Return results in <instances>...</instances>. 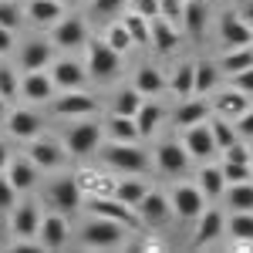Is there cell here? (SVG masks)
Masks as SVG:
<instances>
[{"mask_svg": "<svg viewBox=\"0 0 253 253\" xmlns=\"http://www.w3.org/2000/svg\"><path fill=\"white\" fill-rule=\"evenodd\" d=\"M61 0H31L27 3V14H31V20L34 24H58V17H61Z\"/></svg>", "mask_w": 253, "mask_h": 253, "instance_id": "obj_26", "label": "cell"}, {"mask_svg": "<svg viewBox=\"0 0 253 253\" xmlns=\"http://www.w3.org/2000/svg\"><path fill=\"white\" fill-rule=\"evenodd\" d=\"M108 135L115 142H135L138 128H135V118L132 115H112L108 118Z\"/></svg>", "mask_w": 253, "mask_h": 253, "instance_id": "obj_30", "label": "cell"}, {"mask_svg": "<svg viewBox=\"0 0 253 253\" xmlns=\"http://www.w3.org/2000/svg\"><path fill=\"white\" fill-rule=\"evenodd\" d=\"M88 71L95 78H112L118 71V51L108 47V41H91L88 44Z\"/></svg>", "mask_w": 253, "mask_h": 253, "instance_id": "obj_6", "label": "cell"}, {"mask_svg": "<svg viewBox=\"0 0 253 253\" xmlns=\"http://www.w3.org/2000/svg\"><path fill=\"white\" fill-rule=\"evenodd\" d=\"M51 81H54L58 88H68V91H71V88H81V84H84V68H81L78 61H58Z\"/></svg>", "mask_w": 253, "mask_h": 253, "instance_id": "obj_23", "label": "cell"}, {"mask_svg": "<svg viewBox=\"0 0 253 253\" xmlns=\"http://www.w3.org/2000/svg\"><path fill=\"white\" fill-rule=\"evenodd\" d=\"M230 206H233V213L236 210H253V182L250 179H243V182H233V189H230Z\"/></svg>", "mask_w": 253, "mask_h": 253, "instance_id": "obj_37", "label": "cell"}, {"mask_svg": "<svg viewBox=\"0 0 253 253\" xmlns=\"http://www.w3.org/2000/svg\"><path fill=\"white\" fill-rule=\"evenodd\" d=\"M182 3H186V0H182Z\"/></svg>", "mask_w": 253, "mask_h": 253, "instance_id": "obj_59", "label": "cell"}, {"mask_svg": "<svg viewBox=\"0 0 253 253\" xmlns=\"http://www.w3.org/2000/svg\"><path fill=\"white\" fill-rule=\"evenodd\" d=\"M247 108H250V101H247V91H240V88H226L216 95V112L223 118H240Z\"/></svg>", "mask_w": 253, "mask_h": 253, "instance_id": "obj_18", "label": "cell"}, {"mask_svg": "<svg viewBox=\"0 0 253 253\" xmlns=\"http://www.w3.org/2000/svg\"><path fill=\"white\" fill-rule=\"evenodd\" d=\"M253 64V47L247 44V47H230L226 54H223V61H219V68L226 71V75H236V71H243V68H250Z\"/></svg>", "mask_w": 253, "mask_h": 253, "instance_id": "obj_29", "label": "cell"}, {"mask_svg": "<svg viewBox=\"0 0 253 253\" xmlns=\"http://www.w3.org/2000/svg\"><path fill=\"white\" fill-rule=\"evenodd\" d=\"M236 132H240V135H250V138H253V108H247V112L240 115V122H236Z\"/></svg>", "mask_w": 253, "mask_h": 253, "instance_id": "obj_51", "label": "cell"}, {"mask_svg": "<svg viewBox=\"0 0 253 253\" xmlns=\"http://www.w3.org/2000/svg\"><path fill=\"white\" fill-rule=\"evenodd\" d=\"M223 152H226V162H247V166H250V152H247V145H243V142L226 145Z\"/></svg>", "mask_w": 253, "mask_h": 253, "instance_id": "obj_49", "label": "cell"}, {"mask_svg": "<svg viewBox=\"0 0 253 253\" xmlns=\"http://www.w3.org/2000/svg\"><path fill=\"white\" fill-rule=\"evenodd\" d=\"M122 24H125V31H128L132 44H149V17H142L138 10H132Z\"/></svg>", "mask_w": 253, "mask_h": 253, "instance_id": "obj_35", "label": "cell"}, {"mask_svg": "<svg viewBox=\"0 0 253 253\" xmlns=\"http://www.w3.org/2000/svg\"><path fill=\"white\" fill-rule=\"evenodd\" d=\"M219 38H223L226 51H230V47H247V44H253V31L243 17L226 14V17L219 20Z\"/></svg>", "mask_w": 253, "mask_h": 253, "instance_id": "obj_8", "label": "cell"}, {"mask_svg": "<svg viewBox=\"0 0 253 253\" xmlns=\"http://www.w3.org/2000/svg\"><path fill=\"white\" fill-rule=\"evenodd\" d=\"M240 17H243V20L253 27V0H247V3H243V14H240Z\"/></svg>", "mask_w": 253, "mask_h": 253, "instance_id": "obj_54", "label": "cell"}, {"mask_svg": "<svg viewBox=\"0 0 253 253\" xmlns=\"http://www.w3.org/2000/svg\"><path fill=\"white\" fill-rule=\"evenodd\" d=\"M7 115V98H0V118Z\"/></svg>", "mask_w": 253, "mask_h": 253, "instance_id": "obj_57", "label": "cell"}, {"mask_svg": "<svg viewBox=\"0 0 253 253\" xmlns=\"http://www.w3.org/2000/svg\"><path fill=\"white\" fill-rule=\"evenodd\" d=\"M122 3H125V0H95V10L98 14H115Z\"/></svg>", "mask_w": 253, "mask_h": 253, "instance_id": "obj_52", "label": "cell"}, {"mask_svg": "<svg viewBox=\"0 0 253 253\" xmlns=\"http://www.w3.org/2000/svg\"><path fill=\"white\" fill-rule=\"evenodd\" d=\"M38 236H41V247H47V250L64 247V240H68V223H64V216H47V219H41Z\"/></svg>", "mask_w": 253, "mask_h": 253, "instance_id": "obj_17", "label": "cell"}, {"mask_svg": "<svg viewBox=\"0 0 253 253\" xmlns=\"http://www.w3.org/2000/svg\"><path fill=\"white\" fill-rule=\"evenodd\" d=\"M54 44L58 47H81L84 44V20L78 17H68V20H61L58 27H54Z\"/></svg>", "mask_w": 253, "mask_h": 253, "instance_id": "obj_20", "label": "cell"}, {"mask_svg": "<svg viewBox=\"0 0 253 253\" xmlns=\"http://www.w3.org/2000/svg\"><path fill=\"white\" fill-rule=\"evenodd\" d=\"M20 91V81L17 75L10 71V68H0V98H7V101H14Z\"/></svg>", "mask_w": 253, "mask_h": 253, "instance_id": "obj_44", "label": "cell"}, {"mask_svg": "<svg viewBox=\"0 0 253 253\" xmlns=\"http://www.w3.org/2000/svg\"><path fill=\"white\" fill-rule=\"evenodd\" d=\"M135 10L142 14V17H159V0H135Z\"/></svg>", "mask_w": 253, "mask_h": 253, "instance_id": "obj_50", "label": "cell"}, {"mask_svg": "<svg viewBox=\"0 0 253 253\" xmlns=\"http://www.w3.org/2000/svg\"><path fill=\"white\" fill-rule=\"evenodd\" d=\"M64 142H68L71 156H91L98 149V142H101V128H98L95 122H78L75 128H68Z\"/></svg>", "mask_w": 253, "mask_h": 253, "instance_id": "obj_5", "label": "cell"}, {"mask_svg": "<svg viewBox=\"0 0 253 253\" xmlns=\"http://www.w3.org/2000/svg\"><path fill=\"white\" fill-rule=\"evenodd\" d=\"M199 189L206 199H216V196L226 193V179H223V169H203L199 172Z\"/></svg>", "mask_w": 253, "mask_h": 253, "instance_id": "obj_33", "label": "cell"}, {"mask_svg": "<svg viewBox=\"0 0 253 253\" xmlns=\"http://www.w3.org/2000/svg\"><path fill=\"white\" fill-rule=\"evenodd\" d=\"M230 233L236 243H253V210H236L230 219Z\"/></svg>", "mask_w": 253, "mask_h": 253, "instance_id": "obj_32", "label": "cell"}, {"mask_svg": "<svg viewBox=\"0 0 253 253\" xmlns=\"http://www.w3.org/2000/svg\"><path fill=\"white\" fill-rule=\"evenodd\" d=\"M135 88L142 91V95H159L162 88H166V78L159 75L156 68H142L135 75Z\"/></svg>", "mask_w": 253, "mask_h": 253, "instance_id": "obj_34", "label": "cell"}, {"mask_svg": "<svg viewBox=\"0 0 253 253\" xmlns=\"http://www.w3.org/2000/svg\"><path fill=\"white\" fill-rule=\"evenodd\" d=\"M145 193H149V189H145L138 179H122V182H115V186H112V196H115V199H122L125 206H132V210L142 203V196H145Z\"/></svg>", "mask_w": 253, "mask_h": 253, "instance_id": "obj_28", "label": "cell"}, {"mask_svg": "<svg viewBox=\"0 0 253 253\" xmlns=\"http://www.w3.org/2000/svg\"><path fill=\"white\" fill-rule=\"evenodd\" d=\"M233 88H240V91H247V95H253V64L233 75Z\"/></svg>", "mask_w": 253, "mask_h": 253, "instance_id": "obj_48", "label": "cell"}, {"mask_svg": "<svg viewBox=\"0 0 253 253\" xmlns=\"http://www.w3.org/2000/svg\"><path fill=\"white\" fill-rule=\"evenodd\" d=\"M88 213L101 216V219H115V223H128V226H138V213L132 206H125L115 196H91L88 199Z\"/></svg>", "mask_w": 253, "mask_h": 253, "instance_id": "obj_2", "label": "cell"}, {"mask_svg": "<svg viewBox=\"0 0 253 253\" xmlns=\"http://www.w3.org/2000/svg\"><path fill=\"white\" fill-rule=\"evenodd\" d=\"M47 61H51V47H47L44 41H31V44L20 51V68H24V71H44Z\"/></svg>", "mask_w": 253, "mask_h": 253, "instance_id": "obj_24", "label": "cell"}, {"mask_svg": "<svg viewBox=\"0 0 253 253\" xmlns=\"http://www.w3.org/2000/svg\"><path fill=\"white\" fill-rule=\"evenodd\" d=\"M138 210V219H145V223H166L169 219V196H159V193H145L142 196V203L135 206Z\"/></svg>", "mask_w": 253, "mask_h": 253, "instance_id": "obj_15", "label": "cell"}, {"mask_svg": "<svg viewBox=\"0 0 253 253\" xmlns=\"http://www.w3.org/2000/svg\"><path fill=\"white\" fill-rule=\"evenodd\" d=\"M7 243V226H3V219H0V247Z\"/></svg>", "mask_w": 253, "mask_h": 253, "instance_id": "obj_56", "label": "cell"}, {"mask_svg": "<svg viewBox=\"0 0 253 253\" xmlns=\"http://www.w3.org/2000/svg\"><path fill=\"white\" fill-rule=\"evenodd\" d=\"M98 108V101L91 95H84V91H78V88H71L64 98H58L54 101V115L61 118H71V115H91Z\"/></svg>", "mask_w": 253, "mask_h": 253, "instance_id": "obj_10", "label": "cell"}, {"mask_svg": "<svg viewBox=\"0 0 253 253\" xmlns=\"http://www.w3.org/2000/svg\"><path fill=\"white\" fill-rule=\"evenodd\" d=\"M38 226H41L38 206L34 203H20V206L14 203V233H17V240H34Z\"/></svg>", "mask_w": 253, "mask_h": 253, "instance_id": "obj_14", "label": "cell"}, {"mask_svg": "<svg viewBox=\"0 0 253 253\" xmlns=\"http://www.w3.org/2000/svg\"><path fill=\"white\" fill-rule=\"evenodd\" d=\"M156 159H159V169L169 172V175L189 169V152H186V145H179V142H162Z\"/></svg>", "mask_w": 253, "mask_h": 253, "instance_id": "obj_11", "label": "cell"}, {"mask_svg": "<svg viewBox=\"0 0 253 253\" xmlns=\"http://www.w3.org/2000/svg\"><path fill=\"white\" fill-rule=\"evenodd\" d=\"M31 162L38 169H58L64 162V149L54 138H38V142H31Z\"/></svg>", "mask_w": 253, "mask_h": 253, "instance_id": "obj_12", "label": "cell"}, {"mask_svg": "<svg viewBox=\"0 0 253 253\" xmlns=\"http://www.w3.org/2000/svg\"><path fill=\"white\" fill-rule=\"evenodd\" d=\"M196 219H199V223H196V233H193V247H206V243H213L216 236L223 233V223H226L219 210H210V213L203 210Z\"/></svg>", "mask_w": 253, "mask_h": 253, "instance_id": "obj_13", "label": "cell"}, {"mask_svg": "<svg viewBox=\"0 0 253 253\" xmlns=\"http://www.w3.org/2000/svg\"><path fill=\"white\" fill-rule=\"evenodd\" d=\"M206 17H210V7H206L203 0H186V7H182V24H186V31H189L193 38L203 34Z\"/></svg>", "mask_w": 253, "mask_h": 253, "instance_id": "obj_25", "label": "cell"}, {"mask_svg": "<svg viewBox=\"0 0 253 253\" xmlns=\"http://www.w3.org/2000/svg\"><path fill=\"white\" fill-rule=\"evenodd\" d=\"M193 75H196V64L193 61H186V64H179V68H175V75H172V84H169V88H172L175 95H193Z\"/></svg>", "mask_w": 253, "mask_h": 253, "instance_id": "obj_36", "label": "cell"}, {"mask_svg": "<svg viewBox=\"0 0 253 253\" xmlns=\"http://www.w3.org/2000/svg\"><path fill=\"white\" fill-rule=\"evenodd\" d=\"M61 3H81V0H61Z\"/></svg>", "mask_w": 253, "mask_h": 253, "instance_id": "obj_58", "label": "cell"}, {"mask_svg": "<svg viewBox=\"0 0 253 253\" xmlns=\"http://www.w3.org/2000/svg\"><path fill=\"white\" fill-rule=\"evenodd\" d=\"M47 199L58 206L61 213H75L81 206V189H78V179H71V175H64L58 182H51L47 186Z\"/></svg>", "mask_w": 253, "mask_h": 253, "instance_id": "obj_7", "label": "cell"}, {"mask_svg": "<svg viewBox=\"0 0 253 253\" xmlns=\"http://www.w3.org/2000/svg\"><path fill=\"white\" fill-rule=\"evenodd\" d=\"M138 105H142V91H138L135 84L132 88H122L115 98V115H135Z\"/></svg>", "mask_w": 253, "mask_h": 253, "instance_id": "obj_38", "label": "cell"}, {"mask_svg": "<svg viewBox=\"0 0 253 253\" xmlns=\"http://www.w3.org/2000/svg\"><path fill=\"white\" fill-rule=\"evenodd\" d=\"M169 210L182 219H196V216L206 210V196L199 186H175L169 196Z\"/></svg>", "mask_w": 253, "mask_h": 253, "instance_id": "obj_3", "label": "cell"}, {"mask_svg": "<svg viewBox=\"0 0 253 253\" xmlns=\"http://www.w3.org/2000/svg\"><path fill=\"white\" fill-rule=\"evenodd\" d=\"M7 128H10V135H14V138H34L41 132V115H38V112H31V108H20V112L10 115Z\"/></svg>", "mask_w": 253, "mask_h": 253, "instance_id": "obj_21", "label": "cell"}, {"mask_svg": "<svg viewBox=\"0 0 253 253\" xmlns=\"http://www.w3.org/2000/svg\"><path fill=\"white\" fill-rule=\"evenodd\" d=\"M54 91V81L47 71H27L24 75V84H20V95L27 98V101H47Z\"/></svg>", "mask_w": 253, "mask_h": 253, "instance_id": "obj_16", "label": "cell"}, {"mask_svg": "<svg viewBox=\"0 0 253 253\" xmlns=\"http://www.w3.org/2000/svg\"><path fill=\"white\" fill-rule=\"evenodd\" d=\"M182 145H186V152H189V156H196V159H210L216 152L213 132H210V125H206V122L189 125V128H186V138H182Z\"/></svg>", "mask_w": 253, "mask_h": 253, "instance_id": "obj_9", "label": "cell"}, {"mask_svg": "<svg viewBox=\"0 0 253 253\" xmlns=\"http://www.w3.org/2000/svg\"><path fill=\"white\" fill-rule=\"evenodd\" d=\"M132 118H135L138 135H152L159 128V122H162V108H159V105H138V112Z\"/></svg>", "mask_w": 253, "mask_h": 253, "instance_id": "obj_31", "label": "cell"}, {"mask_svg": "<svg viewBox=\"0 0 253 253\" xmlns=\"http://www.w3.org/2000/svg\"><path fill=\"white\" fill-rule=\"evenodd\" d=\"M223 179L233 186V182H243V179H250V166L247 162H226L223 166Z\"/></svg>", "mask_w": 253, "mask_h": 253, "instance_id": "obj_45", "label": "cell"}, {"mask_svg": "<svg viewBox=\"0 0 253 253\" xmlns=\"http://www.w3.org/2000/svg\"><path fill=\"white\" fill-rule=\"evenodd\" d=\"M210 132H213L216 149H226V145H233V142H236V128L226 125V118H213V122H210Z\"/></svg>", "mask_w": 253, "mask_h": 253, "instance_id": "obj_40", "label": "cell"}, {"mask_svg": "<svg viewBox=\"0 0 253 253\" xmlns=\"http://www.w3.org/2000/svg\"><path fill=\"white\" fill-rule=\"evenodd\" d=\"M101 159L112 166V169H122V172H142L149 166L145 152L138 149L135 142H115L108 149H101Z\"/></svg>", "mask_w": 253, "mask_h": 253, "instance_id": "obj_1", "label": "cell"}, {"mask_svg": "<svg viewBox=\"0 0 253 253\" xmlns=\"http://www.w3.org/2000/svg\"><path fill=\"white\" fill-rule=\"evenodd\" d=\"M149 41H156V51L169 54L175 44H179V34H175V24H169L166 17H152L149 24Z\"/></svg>", "mask_w": 253, "mask_h": 253, "instance_id": "obj_22", "label": "cell"}, {"mask_svg": "<svg viewBox=\"0 0 253 253\" xmlns=\"http://www.w3.org/2000/svg\"><path fill=\"white\" fill-rule=\"evenodd\" d=\"M206 115H210V105L206 101H182L179 112H175V125L179 128H189V125L206 122Z\"/></svg>", "mask_w": 253, "mask_h": 253, "instance_id": "obj_27", "label": "cell"}, {"mask_svg": "<svg viewBox=\"0 0 253 253\" xmlns=\"http://www.w3.org/2000/svg\"><path fill=\"white\" fill-rule=\"evenodd\" d=\"M7 179H10V186L24 193V189H31L34 182H38V166L31 162V159H14L10 166H7Z\"/></svg>", "mask_w": 253, "mask_h": 253, "instance_id": "obj_19", "label": "cell"}, {"mask_svg": "<svg viewBox=\"0 0 253 253\" xmlns=\"http://www.w3.org/2000/svg\"><path fill=\"white\" fill-rule=\"evenodd\" d=\"M7 162H10V152H7V145L0 142V169H7Z\"/></svg>", "mask_w": 253, "mask_h": 253, "instance_id": "obj_55", "label": "cell"}, {"mask_svg": "<svg viewBox=\"0 0 253 253\" xmlns=\"http://www.w3.org/2000/svg\"><path fill=\"white\" fill-rule=\"evenodd\" d=\"M14 203H17V189L10 186V179H7V175H0V213L14 210Z\"/></svg>", "mask_w": 253, "mask_h": 253, "instance_id": "obj_46", "label": "cell"}, {"mask_svg": "<svg viewBox=\"0 0 253 253\" xmlns=\"http://www.w3.org/2000/svg\"><path fill=\"white\" fill-rule=\"evenodd\" d=\"M0 24H3L7 31H17L20 27V3H14V0H0Z\"/></svg>", "mask_w": 253, "mask_h": 253, "instance_id": "obj_43", "label": "cell"}, {"mask_svg": "<svg viewBox=\"0 0 253 253\" xmlns=\"http://www.w3.org/2000/svg\"><path fill=\"white\" fill-rule=\"evenodd\" d=\"M81 240L88 243V247H118L122 240H125V233H122V223H115V219H101V216H95L88 226H84V233H81Z\"/></svg>", "mask_w": 253, "mask_h": 253, "instance_id": "obj_4", "label": "cell"}, {"mask_svg": "<svg viewBox=\"0 0 253 253\" xmlns=\"http://www.w3.org/2000/svg\"><path fill=\"white\" fill-rule=\"evenodd\" d=\"M10 47H14V38H10V31H7V27L0 24V54H7Z\"/></svg>", "mask_w": 253, "mask_h": 253, "instance_id": "obj_53", "label": "cell"}, {"mask_svg": "<svg viewBox=\"0 0 253 253\" xmlns=\"http://www.w3.org/2000/svg\"><path fill=\"white\" fill-rule=\"evenodd\" d=\"M105 41H108V47H115L118 54L132 47V38H128L125 24H112V27H108V34H105Z\"/></svg>", "mask_w": 253, "mask_h": 253, "instance_id": "obj_42", "label": "cell"}, {"mask_svg": "<svg viewBox=\"0 0 253 253\" xmlns=\"http://www.w3.org/2000/svg\"><path fill=\"white\" fill-rule=\"evenodd\" d=\"M159 17H166L169 24L182 20V0H159Z\"/></svg>", "mask_w": 253, "mask_h": 253, "instance_id": "obj_47", "label": "cell"}, {"mask_svg": "<svg viewBox=\"0 0 253 253\" xmlns=\"http://www.w3.org/2000/svg\"><path fill=\"white\" fill-rule=\"evenodd\" d=\"M78 189H81V196H105L112 186H108V179H101V175H95V172H81Z\"/></svg>", "mask_w": 253, "mask_h": 253, "instance_id": "obj_39", "label": "cell"}, {"mask_svg": "<svg viewBox=\"0 0 253 253\" xmlns=\"http://www.w3.org/2000/svg\"><path fill=\"white\" fill-rule=\"evenodd\" d=\"M216 84V68L210 64H196V75H193V95H203Z\"/></svg>", "mask_w": 253, "mask_h": 253, "instance_id": "obj_41", "label": "cell"}]
</instances>
